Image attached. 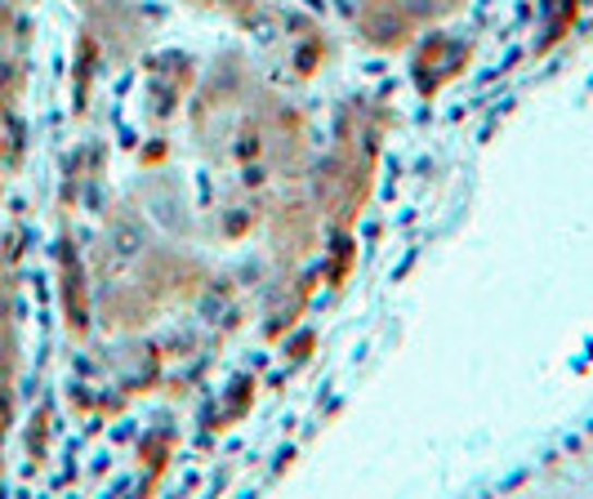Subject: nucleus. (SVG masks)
I'll use <instances>...</instances> for the list:
<instances>
[{
  "label": "nucleus",
  "instance_id": "obj_1",
  "mask_svg": "<svg viewBox=\"0 0 593 499\" xmlns=\"http://www.w3.org/2000/svg\"><path fill=\"white\" fill-rule=\"evenodd\" d=\"M147 228H143V219H130V215H121L117 223H112V232H108V245H112V255L121 259V264H134L143 249H147Z\"/></svg>",
  "mask_w": 593,
  "mask_h": 499
},
{
  "label": "nucleus",
  "instance_id": "obj_2",
  "mask_svg": "<svg viewBox=\"0 0 593 499\" xmlns=\"http://www.w3.org/2000/svg\"><path fill=\"white\" fill-rule=\"evenodd\" d=\"M5 81H10V68H5V63H0V85H5Z\"/></svg>",
  "mask_w": 593,
  "mask_h": 499
}]
</instances>
